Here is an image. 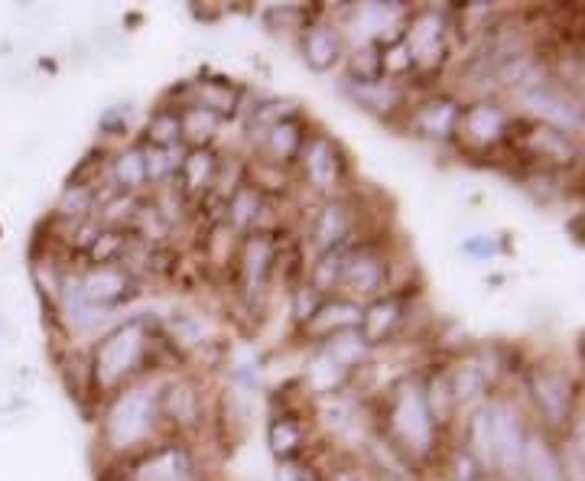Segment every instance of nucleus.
<instances>
[{
    "label": "nucleus",
    "instance_id": "cd10ccee",
    "mask_svg": "<svg viewBox=\"0 0 585 481\" xmlns=\"http://www.w3.org/2000/svg\"><path fill=\"white\" fill-rule=\"evenodd\" d=\"M183 153L186 146H147L143 143V156H147V183H150V192L153 189H166L176 183V173H179V163H183Z\"/></svg>",
    "mask_w": 585,
    "mask_h": 481
},
{
    "label": "nucleus",
    "instance_id": "4468645a",
    "mask_svg": "<svg viewBox=\"0 0 585 481\" xmlns=\"http://www.w3.org/2000/svg\"><path fill=\"white\" fill-rule=\"evenodd\" d=\"M313 127H316V120L309 118V112L290 115V118L277 120V124L250 133V137H241V153L254 163L293 173V163H296L303 140Z\"/></svg>",
    "mask_w": 585,
    "mask_h": 481
},
{
    "label": "nucleus",
    "instance_id": "423d86ee",
    "mask_svg": "<svg viewBox=\"0 0 585 481\" xmlns=\"http://www.w3.org/2000/svg\"><path fill=\"white\" fill-rule=\"evenodd\" d=\"M410 280L400 273V247L390 238V232H374L346 250V267H342V283L339 293L354 303H371L384 293L407 290Z\"/></svg>",
    "mask_w": 585,
    "mask_h": 481
},
{
    "label": "nucleus",
    "instance_id": "bb28decb",
    "mask_svg": "<svg viewBox=\"0 0 585 481\" xmlns=\"http://www.w3.org/2000/svg\"><path fill=\"white\" fill-rule=\"evenodd\" d=\"M316 3H267L257 10L260 23L267 26V33L273 36H286L290 43L296 39V33L303 30V23L313 16Z\"/></svg>",
    "mask_w": 585,
    "mask_h": 481
},
{
    "label": "nucleus",
    "instance_id": "2eb2a0df",
    "mask_svg": "<svg viewBox=\"0 0 585 481\" xmlns=\"http://www.w3.org/2000/svg\"><path fill=\"white\" fill-rule=\"evenodd\" d=\"M459 115H463V102L456 95L426 89V92H413L410 108L403 112L397 130L426 143H456Z\"/></svg>",
    "mask_w": 585,
    "mask_h": 481
},
{
    "label": "nucleus",
    "instance_id": "9b49d317",
    "mask_svg": "<svg viewBox=\"0 0 585 481\" xmlns=\"http://www.w3.org/2000/svg\"><path fill=\"white\" fill-rule=\"evenodd\" d=\"M300 62L313 72V75H339L349 56V36L342 30V23L332 16L329 7L316 3L313 16L303 23V30L293 39Z\"/></svg>",
    "mask_w": 585,
    "mask_h": 481
},
{
    "label": "nucleus",
    "instance_id": "6ab92c4d",
    "mask_svg": "<svg viewBox=\"0 0 585 481\" xmlns=\"http://www.w3.org/2000/svg\"><path fill=\"white\" fill-rule=\"evenodd\" d=\"M219 166H222V146H206V150H186L183 153V163H179L173 189L189 206V215H192V209L199 202H206L215 192Z\"/></svg>",
    "mask_w": 585,
    "mask_h": 481
},
{
    "label": "nucleus",
    "instance_id": "a878e982",
    "mask_svg": "<svg viewBox=\"0 0 585 481\" xmlns=\"http://www.w3.org/2000/svg\"><path fill=\"white\" fill-rule=\"evenodd\" d=\"M319 349L336 361L342 371H349L351 377H354L358 371H364V367L374 361V355H377V352L364 342V336H361L358 329H349V332H339V336L326 339Z\"/></svg>",
    "mask_w": 585,
    "mask_h": 481
},
{
    "label": "nucleus",
    "instance_id": "0eeeda50",
    "mask_svg": "<svg viewBox=\"0 0 585 481\" xmlns=\"http://www.w3.org/2000/svg\"><path fill=\"white\" fill-rule=\"evenodd\" d=\"M102 466H112L117 481H215L209 449L183 436H160L137 456Z\"/></svg>",
    "mask_w": 585,
    "mask_h": 481
},
{
    "label": "nucleus",
    "instance_id": "9d476101",
    "mask_svg": "<svg viewBox=\"0 0 585 481\" xmlns=\"http://www.w3.org/2000/svg\"><path fill=\"white\" fill-rule=\"evenodd\" d=\"M69 273H72L79 296L112 316L130 313V306L143 296V286H147L124 263H72Z\"/></svg>",
    "mask_w": 585,
    "mask_h": 481
},
{
    "label": "nucleus",
    "instance_id": "aec40b11",
    "mask_svg": "<svg viewBox=\"0 0 585 481\" xmlns=\"http://www.w3.org/2000/svg\"><path fill=\"white\" fill-rule=\"evenodd\" d=\"M361 303H354L349 296L336 293V296H326L323 306L316 309V316L293 332V342H300L303 349H313V345H323L326 339L339 336V332H349L361 326Z\"/></svg>",
    "mask_w": 585,
    "mask_h": 481
},
{
    "label": "nucleus",
    "instance_id": "6e6552de",
    "mask_svg": "<svg viewBox=\"0 0 585 481\" xmlns=\"http://www.w3.org/2000/svg\"><path fill=\"white\" fill-rule=\"evenodd\" d=\"M403 43L413 56L417 79L410 92L420 89V82H433L443 75L449 52H453V20L446 10L436 7H410L403 23Z\"/></svg>",
    "mask_w": 585,
    "mask_h": 481
},
{
    "label": "nucleus",
    "instance_id": "f8f14e48",
    "mask_svg": "<svg viewBox=\"0 0 585 481\" xmlns=\"http://www.w3.org/2000/svg\"><path fill=\"white\" fill-rule=\"evenodd\" d=\"M166 102L173 105H196V108H206L212 115L225 120V124H237V118L244 115L247 102H250V89L237 79H229L222 72H199L179 85H173L166 95Z\"/></svg>",
    "mask_w": 585,
    "mask_h": 481
},
{
    "label": "nucleus",
    "instance_id": "412c9836",
    "mask_svg": "<svg viewBox=\"0 0 585 481\" xmlns=\"http://www.w3.org/2000/svg\"><path fill=\"white\" fill-rule=\"evenodd\" d=\"M293 380H296V387L303 390L306 400H323V397L342 394L351 387L349 371H342L319 345L303 349V361H300V371H296Z\"/></svg>",
    "mask_w": 585,
    "mask_h": 481
},
{
    "label": "nucleus",
    "instance_id": "2f4dec72",
    "mask_svg": "<svg viewBox=\"0 0 585 481\" xmlns=\"http://www.w3.org/2000/svg\"><path fill=\"white\" fill-rule=\"evenodd\" d=\"M326 443L313 456L290 459V462H273V481H326V462H323Z\"/></svg>",
    "mask_w": 585,
    "mask_h": 481
},
{
    "label": "nucleus",
    "instance_id": "1a4fd4ad",
    "mask_svg": "<svg viewBox=\"0 0 585 481\" xmlns=\"http://www.w3.org/2000/svg\"><path fill=\"white\" fill-rule=\"evenodd\" d=\"M264 443H267V453H270L273 462L303 459V456H313L319 449L323 439H319V433L309 420V400L303 397L300 387L293 390V397L270 400Z\"/></svg>",
    "mask_w": 585,
    "mask_h": 481
},
{
    "label": "nucleus",
    "instance_id": "dca6fc26",
    "mask_svg": "<svg viewBox=\"0 0 585 481\" xmlns=\"http://www.w3.org/2000/svg\"><path fill=\"white\" fill-rule=\"evenodd\" d=\"M413 309H417V286L384 293V296L364 303L358 332L364 336V342H367L374 352H387V349H394V345L400 342V336L407 332V326H410V319H413Z\"/></svg>",
    "mask_w": 585,
    "mask_h": 481
},
{
    "label": "nucleus",
    "instance_id": "39448f33",
    "mask_svg": "<svg viewBox=\"0 0 585 481\" xmlns=\"http://www.w3.org/2000/svg\"><path fill=\"white\" fill-rule=\"evenodd\" d=\"M293 186H296V196L306 202L336 199L358 189L351 153L323 124H316L303 140V150L293 163Z\"/></svg>",
    "mask_w": 585,
    "mask_h": 481
},
{
    "label": "nucleus",
    "instance_id": "f3484780",
    "mask_svg": "<svg viewBox=\"0 0 585 481\" xmlns=\"http://www.w3.org/2000/svg\"><path fill=\"white\" fill-rule=\"evenodd\" d=\"M339 92L349 102L351 108H358L361 115L381 120L387 127H397L403 112L410 108L413 92L403 82H394L387 75L381 79H367V82H351V79H339Z\"/></svg>",
    "mask_w": 585,
    "mask_h": 481
},
{
    "label": "nucleus",
    "instance_id": "f257e3e1",
    "mask_svg": "<svg viewBox=\"0 0 585 481\" xmlns=\"http://www.w3.org/2000/svg\"><path fill=\"white\" fill-rule=\"evenodd\" d=\"M189 364L163 336L160 316L124 313L108 332H102L92 345H85L89 403L102 407L120 387L147 374H169Z\"/></svg>",
    "mask_w": 585,
    "mask_h": 481
},
{
    "label": "nucleus",
    "instance_id": "c85d7f7f",
    "mask_svg": "<svg viewBox=\"0 0 585 481\" xmlns=\"http://www.w3.org/2000/svg\"><path fill=\"white\" fill-rule=\"evenodd\" d=\"M342 267H346V250H329V254H313L306 263V280L323 293L336 296L342 283Z\"/></svg>",
    "mask_w": 585,
    "mask_h": 481
},
{
    "label": "nucleus",
    "instance_id": "20e7f679",
    "mask_svg": "<svg viewBox=\"0 0 585 481\" xmlns=\"http://www.w3.org/2000/svg\"><path fill=\"white\" fill-rule=\"evenodd\" d=\"M160 417L166 436H183L209 449L215 433V384L196 367L169 371L160 384Z\"/></svg>",
    "mask_w": 585,
    "mask_h": 481
},
{
    "label": "nucleus",
    "instance_id": "7c9ffc66",
    "mask_svg": "<svg viewBox=\"0 0 585 481\" xmlns=\"http://www.w3.org/2000/svg\"><path fill=\"white\" fill-rule=\"evenodd\" d=\"M323 300H326V296H323L309 280H300L293 290H286V316H290L293 332L303 329V326L316 316V309L323 306Z\"/></svg>",
    "mask_w": 585,
    "mask_h": 481
},
{
    "label": "nucleus",
    "instance_id": "393cba45",
    "mask_svg": "<svg viewBox=\"0 0 585 481\" xmlns=\"http://www.w3.org/2000/svg\"><path fill=\"white\" fill-rule=\"evenodd\" d=\"M530 390L540 403V413H543V423H563L570 417V390H566V380L550 374V371H534L530 374ZM570 423V420H566Z\"/></svg>",
    "mask_w": 585,
    "mask_h": 481
},
{
    "label": "nucleus",
    "instance_id": "5701e85b",
    "mask_svg": "<svg viewBox=\"0 0 585 481\" xmlns=\"http://www.w3.org/2000/svg\"><path fill=\"white\" fill-rule=\"evenodd\" d=\"M179 108V133H183V146L186 150H206V146H222L225 140V130L232 124L206 112V108H196V105H176Z\"/></svg>",
    "mask_w": 585,
    "mask_h": 481
},
{
    "label": "nucleus",
    "instance_id": "a211bd4d",
    "mask_svg": "<svg viewBox=\"0 0 585 481\" xmlns=\"http://www.w3.org/2000/svg\"><path fill=\"white\" fill-rule=\"evenodd\" d=\"M517 127V118H511L501 105L494 102H471L463 105L459 127H456V143H466L475 150H494L511 143V133Z\"/></svg>",
    "mask_w": 585,
    "mask_h": 481
},
{
    "label": "nucleus",
    "instance_id": "7ed1b4c3",
    "mask_svg": "<svg viewBox=\"0 0 585 481\" xmlns=\"http://www.w3.org/2000/svg\"><path fill=\"white\" fill-rule=\"evenodd\" d=\"M384 219L374 215L367 196L361 189H351L346 196L323 199V202H300L296 212V235L306 244L309 257L313 254H329V250H349L361 238L384 232Z\"/></svg>",
    "mask_w": 585,
    "mask_h": 481
},
{
    "label": "nucleus",
    "instance_id": "b1692460",
    "mask_svg": "<svg viewBox=\"0 0 585 481\" xmlns=\"http://www.w3.org/2000/svg\"><path fill=\"white\" fill-rule=\"evenodd\" d=\"M137 140L147 146H183V133H179V108L166 98H160L143 124L137 127Z\"/></svg>",
    "mask_w": 585,
    "mask_h": 481
},
{
    "label": "nucleus",
    "instance_id": "f03ea898",
    "mask_svg": "<svg viewBox=\"0 0 585 481\" xmlns=\"http://www.w3.org/2000/svg\"><path fill=\"white\" fill-rule=\"evenodd\" d=\"M163 374H147L112 394L98 407V449L102 462H124L156 443L163 433L160 417Z\"/></svg>",
    "mask_w": 585,
    "mask_h": 481
},
{
    "label": "nucleus",
    "instance_id": "4be33fe9",
    "mask_svg": "<svg viewBox=\"0 0 585 481\" xmlns=\"http://www.w3.org/2000/svg\"><path fill=\"white\" fill-rule=\"evenodd\" d=\"M105 179L108 186L120 196H147L150 183H147V156H143V143L133 137L130 143H120L115 150H108L105 160Z\"/></svg>",
    "mask_w": 585,
    "mask_h": 481
},
{
    "label": "nucleus",
    "instance_id": "c756f323",
    "mask_svg": "<svg viewBox=\"0 0 585 481\" xmlns=\"http://www.w3.org/2000/svg\"><path fill=\"white\" fill-rule=\"evenodd\" d=\"M98 133H102V146L115 150L120 143H130L137 137V124H133V108L130 105H112L102 112L98 118Z\"/></svg>",
    "mask_w": 585,
    "mask_h": 481
},
{
    "label": "nucleus",
    "instance_id": "ddd939ff",
    "mask_svg": "<svg viewBox=\"0 0 585 481\" xmlns=\"http://www.w3.org/2000/svg\"><path fill=\"white\" fill-rule=\"evenodd\" d=\"M329 10L342 23V30L349 36V46H358V43L384 46V43H390V39H397L403 33L410 3L364 0V3H339V7H329Z\"/></svg>",
    "mask_w": 585,
    "mask_h": 481
}]
</instances>
